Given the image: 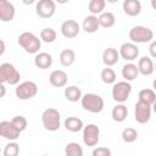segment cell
Instances as JSON below:
<instances>
[{
  "label": "cell",
  "mask_w": 156,
  "mask_h": 156,
  "mask_svg": "<svg viewBox=\"0 0 156 156\" xmlns=\"http://www.w3.org/2000/svg\"><path fill=\"white\" fill-rule=\"evenodd\" d=\"M16 9L12 2L9 0H0V21L11 22L15 18Z\"/></svg>",
  "instance_id": "5bb4252c"
},
{
  "label": "cell",
  "mask_w": 156,
  "mask_h": 156,
  "mask_svg": "<svg viewBox=\"0 0 156 156\" xmlns=\"http://www.w3.org/2000/svg\"><path fill=\"white\" fill-rule=\"evenodd\" d=\"M119 60V54L118 50L115 48H107L102 52V62L106 67L115 66Z\"/></svg>",
  "instance_id": "ac0fdd59"
},
{
  "label": "cell",
  "mask_w": 156,
  "mask_h": 156,
  "mask_svg": "<svg viewBox=\"0 0 156 156\" xmlns=\"http://www.w3.org/2000/svg\"><path fill=\"white\" fill-rule=\"evenodd\" d=\"M82 107L91 113H100L104 110V99L94 93H88L85 95H82L80 98Z\"/></svg>",
  "instance_id": "7a4b0ae2"
},
{
  "label": "cell",
  "mask_w": 156,
  "mask_h": 156,
  "mask_svg": "<svg viewBox=\"0 0 156 156\" xmlns=\"http://www.w3.org/2000/svg\"><path fill=\"white\" fill-rule=\"evenodd\" d=\"M98 20H99L100 27H102V28H111V27H113L115 23H116V17H115V15H113L112 12H108V11H107V12H101V13L99 15Z\"/></svg>",
  "instance_id": "484cf974"
},
{
  "label": "cell",
  "mask_w": 156,
  "mask_h": 156,
  "mask_svg": "<svg viewBox=\"0 0 156 156\" xmlns=\"http://www.w3.org/2000/svg\"><path fill=\"white\" fill-rule=\"evenodd\" d=\"M136 67H138V71H139V73L140 74H143V76H151L152 73H154V61H152V58L151 57H149V56H143V57H140L139 58V61H138V65H136Z\"/></svg>",
  "instance_id": "2e32d148"
},
{
  "label": "cell",
  "mask_w": 156,
  "mask_h": 156,
  "mask_svg": "<svg viewBox=\"0 0 156 156\" xmlns=\"http://www.w3.org/2000/svg\"><path fill=\"white\" fill-rule=\"evenodd\" d=\"M63 94H65L66 100H68L69 102H77L82 98V90L77 85H69L65 88Z\"/></svg>",
  "instance_id": "cb8c5ba5"
},
{
  "label": "cell",
  "mask_w": 156,
  "mask_h": 156,
  "mask_svg": "<svg viewBox=\"0 0 156 156\" xmlns=\"http://www.w3.org/2000/svg\"><path fill=\"white\" fill-rule=\"evenodd\" d=\"M20 79H21V74L12 63L5 62L0 65V83L17 85L20 83Z\"/></svg>",
  "instance_id": "277c9868"
},
{
  "label": "cell",
  "mask_w": 156,
  "mask_h": 156,
  "mask_svg": "<svg viewBox=\"0 0 156 156\" xmlns=\"http://www.w3.org/2000/svg\"><path fill=\"white\" fill-rule=\"evenodd\" d=\"M82 27H83L84 32L90 33V34L98 32V29L100 28L98 16H96V15H89V16H87V17L83 20V24H82Z\"/></svg>",
  "instance_id": "ffe728a7"
},
{
  "label": "cell",
  "mask_w": 156,
  "mask_h": 156,
  "mask_svg": "<svg viewBox=\"0 0 156 156\" xmlns=\"http://www.w3.org/2000/svg\"><path fill=\"white\" fill-rule=\"evenodd\" d=\"M83 143L87 146H95L99 143L100 139V129L96 124L89 123L83 127Z\"/></svg>",
  "instance_id": "9c48e42d"
},
{
  "label": "cell",
  "mask_w": 156,
  "mask_h": 156,
  "mask_svg": "<svg viewBox=\"0 0 156 156\" xmlns=\"http://www.w3.org/2000/svg\"><path fill=\"white\" fill-rule=\"evenodd\" d=\"M129 39L134 44H144L154 40L152 29L144 26H135L129 30Z\"/></svg>",
  "instance_id": "5b68a950"
},
{
  "label": "cell",
  "mask_w": 156,
  "mask_h": 156,
  "mask_svg": "<svg viewBox=\"0 0 156 156\" xmlns=\"http://www.w3.org/2000/svg\"><path fill=\"white\" fill-rule=\"evenodd\" d=\"M139 100L141 101H145L150 105H154L155 104V100H156V94L152 89H149V88H145V89H141L139 91Z\"/></svg>",
  "instance_id": "f546056e"
},
{
  "label": "cell",
  "mask_w": 156,
  "mask_h": 156,
  "mask_svg": "<svg viewBox=\"0 0 156 156\" xmlns=\"http://www.w3.org/2000/svg\"><path fill=\"white\" fill-rule=\"evenodd\" d=\"M56 37H57V33L54 28L48 27L40 30V40H43L44 43H48V44L54 43L56 40Z\"/></svg>",
  "instance_id": "83f0119b"
},
{
  "label": "cell",
  "mask_w": 156,
  "mask_h": 156,
  "mask_svg": "<svg viewBox=\"0 0 156 156\" xmlns=\"http://www.w3.org/2000/svg\"><path fill=\"white\" fill-rule=\"evenodd\" d=\"M60 29H61V34L65 38L73 39V38H76L79 34L80 27H79L77 21H74V20H66V21L62 22Z\"/></svg>",
  "instance_id": "4fadbf2b"
},
{
  "label": "cell",
  "mask_w": 156,
  "mask_h": 156,
  "mask_svg": "<svg viewBox=\"0 0 156 156\" xmlns=\"http://www.w3.org/2000/svg\"><path fill=\"white\" fill-rule=\"evenodd\" d=\"M35 12L40 18H51L56 12V2L54 0H39Z\"/></svg>",
  "instance_id": "30bf717a"
},
{
  "label": "cell",
  "mask_w": 156,
  "mask_h": 156,
  "mask_svg": "<svg viewBox=\"0 0 156 156\" xmlns=\"http://www.w3.org/2000/svg\"><path fill=\"white\" fill-rule=\"evenodd\" d=\"M20 152V145L15 140H10V143L5 146L2 154L4 156H17Z\"/></svg>",
  "instance_id": "d6a6232c"
},
{
  "label": "cell",
  "mask_w": 156,
  "mask_h": 156,
  "mask_svg": "<svg viewBox=\"0 0 156 156\" xmlns=\"http://www.w3.org/2000/svg\"><path fill=\"white\" fill-rule=\"evenodd\" d=\"M5 49H6V46H5V43H4V40H1V39H0V56H1V55H4V52H5Z\"/></svg>",
  "instance_id": "74e56055"
},
{
  "label": "cell",
  "mask_w": 156,
  "mask_h": 156,
  "mask_svg": "<svg viewBox=\"0 0 156 156\" xmlns=\"http://www.w3.org/2000/svg\"><path fill=\"white\" fill-rule=\"evenodd\" d=\"M93 156H111V150L108 149V147H104V146H101V147H96V149H94L93 150Z\"/></svg>",
  "instance_id": "e575fe53"
},
{
  "label": "cell",
  "mask_w": 156,
  "mask_h": 156,
  "mask_svg": "<svg viewBox=\"0 0 156 156\" xmlns=\"http://www.w3.org/2000/svg\"><path fill=\"white\" fill-rule=\"evenodd\" d=\"M5 94H6V88L2 83H0V99H2L5 96Z\"/></svg>",
  "instance_id": "8d00e7d4"
},
{
  "label": "cell",
  "mask_w": 156,
  "mask_h": 156,
  "mask_svg": "<svg viewBox=\"0 0 156 156\" xmlns=\"http://www.w3.org/2000/svg\"><path fill=\"white\" fill-rule=\"evenodd\" d=\"M66 156H83V149L78 143H68L65 147Z\"/></svg>",
  "instance_id": "4dcf8cb0"
},
{
  "label": "cell",
  "mask_w": 156,
  "mask_h": 156,
  "mask_svg": "<svg viewBox=\"0 0 156 156\" xmlns=\"http://www.w3.org/2000/svg\"><path fill=\"white\" fill-rule=\"evenodd\" d=\"M34 65L40 69H48L52 65V56L49 52H37L34 56Z\"/></svg>",
  "instance_id": "d6986e66"
},
{
  "label": "cell",
  "mask_w": 156,
  "mask_h": 156,
  "mask_svg": "<svg viewBox=\"0 0 156 156\" xmlns=\"http://www.w3.org/2000/svg\"><path fill=\"white\" fill-rule=\"evenodd\" d=\"M15 94L20 100H29L33 99L38 94V85L32 80H26L17 84Z\"/></svg>",
  "instance_id": "8992f818"
},
{
  "label": "cell",
  "mask_w": 156,
  "mask_h": 156,
  "mask_svg": "<svg viewBox=\"0 0 156 156\" xmlns=\"http://www.w3.org/2000/svg\"><path fill=\"white\" fill-rule=\"evenodd\" d=\"M111 116H112V119L115 122H124L127 116H128V108L126 105H123V102H117V105L112 108V112H111Z\"/></svg>",
  "instance_id": "44dd1931"
},
{
  "label": "cell",
  "mask_w": 156,
  "mask_h": 156,
  "mask_svg": "<svg viewBox=\"0 0 156 156\" xmlns=\"http://www.w3.org/2000/svg\"><path fill=\"white\" fill-rule=\"evenodd\" d=\"M55 2H57V4H61V5H63V4H67L69 0H54Z\"/></svg>",
  "instance_id": "ab89813d"
},
{
  "label": "cell",
  "mask_w": 156,
  "mask_h": 156,
  "mask_svg": "<svg viewBox=\"0 0 156 156\" xmlns=\"http://www.w3.org/2000/svg\"><path fill=\"white\" fill-rule=\"evenodd\" d=\"M65 124V128L68 130V132H72V133H77V132H80L84 127L83 124V121L76 116H71V117H67L63 122Z\"/></svg>",
  "instance_id": "7402d4cb"
},
{
  "label": "cell",
  "mask_w": 156,
  "mask_h": 156,
  "mask_svg": "<svg viewBox=\"0 0 156 156\" xmlns=\"http://www.w3.org/2000/svg\"><path fill=\"white\" fill-rule=\"evenodd\" d=\"M21 132L13 126L11 121H1L0 122V136L7 140H17L20 138Z\"/></svg>",
  "instance_id": "7c38bea8"
},
{
  "label": "cell",
  "mask_w": 156,
  "mask_h": 156,
  "mask_svg": "<svg viewBox=\"0 0 156 156\" xmlns=\"http://www.w3.org/2000/svg\"><path fill=\"white\" fill-rule=\"evenodd\" d=\"M118 54H119V57H122L123 60L126 61H134L138 58L139 56V48L136 46V44L134 43H123L118 50Z\"/></svg>",
  "instance_id": "8fae6325"
},
{
  "label": "cell",
  "mask_w": 156,
  "mask_h": 156,
  "mask_svg": "<svg viewBox=\"0 0 156 156\" xmlns=\"http://www.w3.org/2000/svg\"><path fill=\"white\" fill-rule=\"evenodd\" d=\"M155 48H156V41H155V40H151V45H150V48H149V50H150V55H151V58L156 57Z\"/></svg>",
  "instance_id": "d590c367"
},
{
  "label": "cell",
  "mask_w": 156,
  "mask_h": 156,
  "mask_svg": "<svg viewBox=\"0 0 156 156\" xmlns=\"http://www.w3.org/2000/svg\"><path fill=\"white\" fill-rule=\"evenodd\" d=\"M0 154H1V149H0Z\"/></svg>",
  "instance_id": "b9f144b4"
},
{
  "label": "cell",
  "mask_w": 156,
  "mask_h": 156,
  "mask_svg": "<svg viewBox=\"0 0 156 156\" xmlns=\"http://www.w3.org/2000/svg\"><path fill=\"white\" fill-rule=\"evenodd\" d=\"M18 45L28 54H37L41 46V40L32 32H23L18 35Z\"/></svg>",
  "instance_id": "6da1fadb"
},
{
  "label": "cell",
  "mask_w": 156,
  "mask_h": 156,
  "mask_svg": "<svg viewBox=\"0 0 156 156\" xmlns=\"http://www.w3.org/2000/svg\"><path fill=\"white\" fill-rule=\"evenodd\" d=\"M76 61V52L72 49H65L60 52V63L65 67H69Z\"/></svg>",
  "instance_id": "d4e9b609"
},
{
  "label": "cell",
  "mask_w": 156,
  "mask_h": 156,
  "mask_svg": "<svg viewBox=\"0 0 156 156\" xmlns=\"http://www.w3.org/2000/svg\"><path fill=\"white\" fill-rule=\"evenodd\" d=\"M100 78H101V80H102L105 84H113V83L116 82V79H117V76H116V72H115L112 68L106 67V68H104V69L101 71Z\"/></svg>",
  "instance_id": "f1b7e54d"
},
{
  "label": "cell",
  "mask_w": 156,
  "mask_h": 156,
  "mask_svg": "<svg viewBox=\"0 0 156 156\" xmlns=\"http://www.w3.org/2000/svg\"><path fill=\"white\" fill-rule=\"evenodd\" d=\"M67 80H68V76L62 69H55L49 76V82L55 88H62V87H65L67 84Z\"/></svg>",
  "instance_id": "9a60e30c"
},
{
  "label": "cell",
  "mask_w": 156,
  "mask_h": 156,
  "mask_svg": "<svg viewBox=\"0 0 156 156\" xmlns=\"http://www.w3.org/2000/svg\"><path fill=\"white\" fill-rule=\"evenodd\" d=\"M105 6H106L105 0H90L88 4V10L90 11L91 15H100L101 12H104Z\"/></svg>",
  "instance_id": "4316f807"
},
{
  "label": "cell",
  "mask_w": 156,
  "mask_h": 156,
  "mask_svg": "<svg viewBox=\"0 0 156 156\" xmlns=\"http://www.w3.org/2000/svg\"><path fill=\"white\" fill-rule=\"evenodd\" d=\"M139 76V71L136 65H134L133 62H128L122 67V77L124 78V80L127 82H132L134 80L136 77Z\"/></svg>",
  "instance_id": "603a6c76"
},
{
  "label": "cell",
  "mask_w": 156,
  "mask_h": 156,
  "mask_svg": "<svg viewBox=\"0 0 156 156\" xmlns=\"http://www.w3.org/2000/svg\"><path fill=\"white\" fill-rule=\"evenodd\" d=\"M132 93V85L127 80L115 82L112 87V98L116 102H126Z\"/></svg>",
  "instance_id": "52a82bcc"
},
{
  "label": "cell",
  "mask_w": 156,
  "mask_h": 156,
  "mask_svg": "<svg viewBox=\"0 0 156 156\" xmlns=\"http://www.w3.org/2000/svg\"><path fill=\"white\" fill-rule=\"evenodd\" d=\"M22 2H23L24 5H32V4L35 2V0H22Z\"/></svg>",
  "instance_id": "f35d334b"
},
{
  "label": "cell",
  "mask_w": 156,
  "mask_h": 156,
  "mask_svg": "<svg viewBox=\"0 0 156 156\" xmlns=\"http://www.w3.org/2000/svg\"><path fill=\"white\" fill-rule=\"evenodd\" d=\"M43 127L49 132H56L61 126V113L54 107L46 108L41 115Z\"/></svg>",
  "instance_id": "3957f363"
},
{
  "label": "cell",
  "mask_w": 156,
  "mask_h": 156,
  "mask_svg": "<svg viewBox=\"0 0 156 156\" xmlns=\"http://www.w3.org/2000/svg\"><path fill=\"white\" fill-rule=\"evenodd\" d=\"M136 139H138L136 129H134L132 127H128V128H124L122 130V140L124 143H134Z\"/></svg>",
  "instance_id": "1f68e13d"
},
{
  "label": "cell",
  "mask_w": 156,
  "mask_h": 156,
  "mask_svg": "<svg viewBox=\"0 0 156 156\" xmlns=\"http://www.w3.org/2000/svg\"><path fill=\"white\" fill-rule=\"evenodd\" d=\"M122 7L124 13L130 17H135L141 12V2L139 0H124Z\"/></svg>",
  "instance_id": "e0dca14e"
},
{
  "label": "cell",
  "mask_w": 156,
  "mask_h": 156,
  "mask_svg": "<svg viewBox=\"0 0 156 156\" xmlns=\"http://www.w3.org/2000/svg\"><path fill=\"white\" fill-rule=\"evenodd\" d=\"M106 2H108V4H116L118 0H105Z\"/></svg>",
  "instance_id": "60d3db41"
},
{
  "label": "cell",
  "mask_w": 156,
  "mask_h": 156,
  "mask_svg": "<svg viewBox=\"0 0 156 156\" xmlns=\"http://www.w3.org/2000/svg\"><path fill=\"white\" fill-rule=\"evenodd\" d=\"M11 122L13 123V126H15L20 132L26 130L27 124H28V122H27V119H26L24 116H15V117L11 119Z\"/></svg>",
  "instance_id": "836d02e7"
},
{
  "label": "cell",
  "mask_w": 156,
  "mask_h": 156,
  "mask_svg": "<svg viewBox=\"0 0 156 156\" xmlns=\"http://www.w3.org/2000/svg\"><path fill=\"white\" fill-rule=\"evenodd\" d=\"M151 106L150 104L138 100V102L134 106V118L138 123L145 124L150 121L151 118Z\"/></svg>",
  "instance_id": "ba28073f"
}]
</instances>
